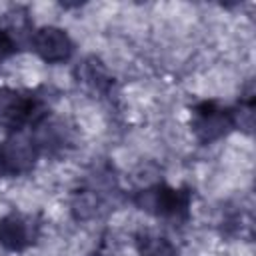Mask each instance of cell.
<instances>
[{
	"mask_svg": "<svg viewBox=\"0 0 256 256\" xmlns=\"http://www.w3.org/2000/svg\"><path fill=\"white\" fill-rule=\"evenodd\" d=\"M74 78L76 82L90 94H98V96H108L114 84L112 74L108 72V68L104 66V62L96 56H86L80 64H76L74 68Z\"/></svg>",
	"mask_w": 256,
	"mask_h": 256,
	"instance_id": "cell-8",
	"label": "cell"
},
{
	"mask_svg": "<svg viewBox=\"0 0 256 256\" xmlns=\"http://www.w3.org/2000/svg\"><path fill=\"white\" fill-rule=\"evenodd\" d=\"M40 224L34 216L12 210L0 218V246L8 252H24L36 244Z\"/></svg>",
	"mask_w": 256,
	"mask_h": 256,
	"instance_id": "cell-7",
	"label": "cell"
},
{
	"mask_svg": "<svg viewBox=\"0 0 256 256\" xmlns=\"http://www.w3.org/2000/svg\"><path fill=\"white\" fill-rule=\"evenodd\" d=\"M234 128L232 108L218 100H200L190 106V132L200 144H214Z\"/></svg>",
	"mask_w": 256,
	"mask_h": 256,
	"instance_id": "cell-3",
	"label": "cell"
},
{
	"mask_svg": "<svg viewBox=\"0 0 256 256\" xmlns=\"http://www.w3.org/2000/svg\"><path fill=\"white\" fill-rule=\"evenodd\" d=\"M22 46L18 44V40L0 24V64L6 62L8 58H12Z\"/></svg>",
	"mask_w": 256,
	"mask_h": 256,
	"instance_id": "cell-11",
	"label": "cell"
},
{
	"mask_svg": "<svg viewBox=\"0 0 256 256\" xmlns=\"http://www.w3.org/2000/svg\"><path fill=\"white\" fill-rule=\"evenodd\" d=\"M28 48L46 64H64L72 58L76 46L64 28L48 24L34 28Z\"/></svg>",
	"mask_w": 256,
	"mask_h": 256,
	"instance_id": "cell-5",
	"label": "cell"
},
{
	"mask_svg": "<svg viewBox=\"0 0 256 256\" xmlns=\"http://www.w3.org/2000/svg\"><path fill=\"white\" fill-rule=\"evenodd\" d=\"M38 144L28 130L8 132L0 142V176L20 178L30 174L40 158Z\"/></svg>",
	"mask_w": 256,
	"mask_h": 256,
	"instance_id": "cell-4",
	"label": "cell"
},
{
	"mask_svg": "<svg viewBox=\"0 0 256 256\" xmlns=\"http://www.w3.org/2000/svg\"><path fill=\"white\" fill-rule=\"evenodd\" d=\"M50 108L42 94L28 88L0 86V128L8 132H20L34 128Z\"/></svg>",
	"mask_w": 256,
	"mask_h": 256,
	"instance_id": "cell-2",
	"label": "cell"
},
{
	"mask_svg": "<svg viewBox=\"0 0 256 256\" xmlns=\"http://www.w3.org/2000/svg\"><path fill=\"white\" fill-rule=\"evenodd\" d=\"M254 108H256V96H254V84L250 80L240 90V98H238L236 106H232L234 128L244 130L246 134H252V128H254Z\"/></svg>",
	"mask_w": 256,
	"mask_h": 256,
	"instance_id": "cell-9",
	"label": "cell"
},
{
	"mask_svg": "<svg viewBox=\"0 0 256 256\" xmlns=\"http://www.w3.org/2000/svg\"><path fill=\"white\" fill-rule=\"evenodd\" d=\"M30 132L38 144L40 154L62 156L74 146V126L66 118H58L52 112L46 114Z\"/></svg>",
	"mask_w": 256,
	"mask_h": 256,
	"instance_id": "cell-6",
	"label": "cell"
},
{
	"mask_svg": "<svg viewBox=\"0 0 256 256\" xmlns=\"http://www.w3.org/2000/svg\"><path fill=\"white\" fill-rule=\"evenodd\" d=\"M136 254L138 256H176V246L158 232L140 230L136 234Z\"/></svg>",
	"mask_w": 256,
	"mask_h": 256,
	"instance_id": "cell-10",
	"label": "cell"
},
{
	"mask_svg": "<svg viewBox=\"0 0 256 256\" xmlns=\"http://www.w3.org/2000/svg\"><path fill=\"white\" fill-rule=\"evenodd\" d=\"M192 190L188 186H170L162 180H146L132 192V202L138 210L152 218L182 224L190 218Z\"/></svg>",
	"mask_w": 256,
	"mask_h": 256,
	"instance_id": "cell-1",
	"label": "cell"
}]
</instances>
